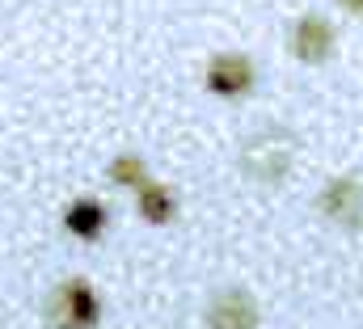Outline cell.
Listing matches in <instances>:
<instances>
[{
	"instance_id": "obj_7",
	"label": "cell",
	"mask_w": 363,
	"mask_h": 329,
	"mask_svg": "<svg viewBox=\"0 0 363 329\" xmlns=\"http://www.w3.org/2000/svg\"><path fill=\"white\" fill-rule=\"evenodd\" d=\"M135 194H140V199H135L140 220H148V224H169V220L178 216V194H174L169 186H161V182H144Z\"/></svg>"
},
{
	"instance_id": "obj_3",
	"label": "cell",
	"mask_w": 363,
	"mask_h": 329,
	"mask_svg": "<svg viewBox=\"0 0 363 329\" xmlns=\"http://www.w3.org/2000/svg\"><path fill=\"white\" fill-rule=\"evenodd\" d=\"M258 321H262L258 300L241 287H224L207 304V329H258Z\"/></svg>"
},
{
	"instance_id": "obj_5",
	"label": "cell",
	"mask_w": 363,
	"mask_h": 329,
	"mask_svg": "<svg viewBox=\"0 0 363 329\" xmlns=\"http://www.w3.org/2000/svg\"><path fill=\"white\" fill-rule=\"evenodd\" d=\"M291 55L300 64H325L334 55V26L321 13H304L291 26Z\"/></svg>"
},
{
	"instance_id": "obj_1",
	"label": "cell",
	"mask_w": 363,
	"mask_h": 329,
	"mask_svg": "<svg viewBox=\"0 0 363 329\" xmlns=\"http://www.w3.org/2000/svg\"><path fill=\"white\" fill-rule=\"evenodd\" d=\"M291 161H296V140H291V131H254L245 144H241V169H245V177H254V182H283L287 173H291Z\"/></svg>"
},
{
	"instance_id": "obj_8",
	"label": "cell",
	"mask_w": 363,
	"mask_h": 329,
	"mask_svg": "<svg viewBox=\"0 0 363 329\" xmlns=\"http://www.w3.org/2000/svg\"><path fill=\"white\" fill-rule=\"evenodd\" d=\"M64 224L77 241H97L101 228H106V207L97 199H77L68 211H64Z\"/></svg>"
},
{
	"instance_id": "obj_6",
	"label": "cell",
	"mask_w": 363,
	"mask_h": 329,
	"mask_svg": "<svg viewBox=\"0 0 363 329\" xmlns=\"http://www.w3.org/2000/svg\"><path fill=\"white\" fill-rule=\"evenodd\" d=\"M207 89L220 93V97H241L254 89V60L250 55H237V51H224L207 64Z\"/></svg>"
},
{
	"instance_id": "obj_9",
	"label": "cell",
	"mask_w": 363,
	"mask_h": 329,
	"mask_svg": "<svg viewBox=\"0 0 363 329\" xmlns=\"http://www.w3.org/2000/svg\"><path fill=\"white\" fill-rule=\"evenodd\" d=\"M110 177H114L118 186H131V190H140L144 182H152V173H148L144 157H135V152H123V157H114V161H110Z\"/></svg>"
},
{
	"instance_id": "obj_2",
	"label": "cell",
	"mask_w": 363,
	"mask_h": 329,
	"mask_svg": "<svg viewBox=\"0 0 363 329\" xmlns=\"http://www.w3.org/2000/svg\"><path fill=\"white\" fill-rule=\"evenodd\" d=\"M43 317H47L51 329H97V321H101V300H97V291H93L85 279H68V283H60L47 296Z\"/></svg>"
},
{
	"instance_id": "obj_4",
	"label": "cell",
	"mask_w": 363,
	"mask_h": 329,
	"mask_svg": "<svg viewBox=\"0 0 363 329\" xmlns=\"http://www.w3.org/2000/svg\"><path fill=\"white\" fill-rule=\"evenodd\" d=\"M317 207L334 220V224H342V228H363V182L359 177H334L325 190H321V199H317Z\"/></svg>"
},
{
	"instance_id": "obj_10",
	"label": "cell",
	"mask_w": 363,
	"mask_h": 329,
	"mask_svg": "<svg viewBox=\"0 0 363 329\" xmlns=\"http://www.w3.org/2000/svg\"><path fill=\"white\" fill-rule=\"evenodd\" d=\"M342 4H347L351 13H363V0H342Z\"/></svg>"
}]
</instances>
